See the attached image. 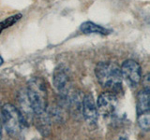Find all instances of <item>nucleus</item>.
<instances>
[{
    "label": "nucleus",
    "mask_w": 150,
    "mask_h": 140,
    "mask_svg": "<svg viewBox=\"0 0 150 140\" xmlns=\"http://www.w3.org/2000/svg\"><path fill=\"white\" fill-rule=\"evenodd\" d=\"M95 75L98 83L102 88L111 91L118 92L122 89V78L120 67L111 62H100L96 65Z\"/></svg>",
    "instance_id": "1"
},
{
    "label": "nucleus",
    "mask_w": 150,
    "mask_h": 140,
    "mask_svg": "<svg viewBox=\"0 0 150 140\" xmlns=\"http://www.w3.org/2000/svg\"><path fill=\"white\" fill-rule=\"evenodd\" d=\"M26 95L34 114L43 115L48 105V92L45 81L41 78H33L27 84Z\"/></svg>",
    "instance_id": "2"
},
{
    "label": "nucleus",
    "mask_w": 150,
    "mask_h": 140,
    "mask_svg": "<svg viewBox=\"0 0 150 140\" xmlns=\"http://www.w3.org/2000/svg\"><path fill=\"white\" fill-rule=\"evenodd\" d=\"M1 120L7 133L11 136H17L23 126V118L17 107L6 104L1 107Z\"/></svg>",
    "instance_id": "3"
},
{
    "label": "nucleus",
    "mask_w": 150,
    "mask_h": 140,
    "mask_svg": "<svg viewBox=\"0 0 150 140\" xmlns=\"http://www.w3.org/2000/svg\"><path fill=\"white\" fill-rule=\"evenodd\" d=\"M53 83L61 95L69 98V93L71 89V78L67 67L64 65H58L53 74Z\"/></svg>",
    "instance_id": "4"
},
{
    "label": "nucleus",
    "mask_w": 150,
    "mask_h": 140,
    "mask_svg": "<svg viewBox=\"0 0 150 140\" xmlns=\"http://www.w3.org/2000/svg\"><path fill=\"white\" fill-rule=\"evenodd\" d=\"M122 78L125 79L128 85L136 87L142 79V69L140 64L134 60H127L120 68Z\"/></svg>",
    "instance_id": "5"
},
{
    "label": "nucleus",
    "mask_w": 150,
    "mask_h": 140,
    "mask_svg": "<svg viewBox=\"0 0 150 140\" xmlns=\"http://www.w3.org/2000/svg\"><path fill=\"white\" fill-rule=\"evenodd\" d=\"M118 100L115 93L111 92H103L98 96L97 102V109L98 113L103 116L112 115L115 111Z\"/></svg>",
    "instance_id": "6"
},
{
    "label": "nucleus",
    "mask_w": 150,
    "mask_h": 140,
    "mask_svg": "<svg viewBox=\"0 0 150 140\" xmlns=\"http://www.w3.org/2000/svg\"><path fill=\"white\" fill-rule=\"evenodd\" d=\"M82 115L83 116V119L86 120L87 124L89 125L97 124L98 112L97 109V105L95 103V100H94L93 95L90 94V93L83 96Z\"/></svg>",
    "instance_id": "7"
},
{
    "label": "nucleus",
    "mask_w": 150,
    "mask_h": 140,
    "mask_svg": "<svg viewBox=\"0 0 150 140\" xmlns=\"http://www.w3.org/2000/svg\"><path fill=\"white\" fill-rule=\"evenodd\" d=\"M80 30H81L83 34H98L102 36L110 34V32H111L109 29H107V28L103 27L100 24H97V23L93 22H89V21L83 22L81 26H80Z\"/></svg>",
    "instance_id": "8"
},
{
    "label": "nucleus",
    "mask_w": 150,
    "mask_h": 140,
    "mask_svg": "<svg viewBox=\"0 0 150 140\" xmlns=\"http://www.w3.org/2000/svg\"><path fill=\"white\" fill-rule=\"evenodd\" d=\"M149 111V91L143 90L137 95V114Z\"/></svg>",
    "instance_id": "9"
},
{
    "label": "nucleus",
    "mask_w": 150,
    "mask_h": 140,
    "mask_svg": "<svg viewBox=\"0 0 150 140\" xmlns=\"http://www.w3.org/2000/svg\"><path fill=\"white\" fill-rule=\"evenodd\" d=\"M19 104H20L21 106V111L20 113L22 114L23 118H30L31 115L30 113H34L33 112V109L31 107V105L29 103V100H28L27 95H26V92H21L20 93V97H19Z\"/></svg>",
    "instance_id": "10"
},
{
    "label": "nucleus",
    "mask_w": 150,
    "mask_h": 140,
    "mask_svg": "<svg viewBox=\"0 0 150 140\" xmlns=\"http://www.w3.org/2000/svg\"><path fill=\"white\" fill-rule=\"evenodd\" d=\"M138 125L139 127L147 132L149 131L150 127V113L149 111L144 112V113H141L138 115Z\"/></svg>",
    "instance_id": "11"
},
{
    "label": "nucleus",
    "mask_w": 150,
    "mask_h": 140,
    "mask_svg": "<svg viewBox=\"0 0 150 140\" xmlns=\"http://www.w3.org/2000/svg\"><path fill=\"white\" fill-rule=\"evenodd\" d=\"M21 18H22V14L18 13V14H15V15H12L11 17L5 19L4 21H2L1 22H0V34H1L2 31L6 29V28L11 27L13 24H15V23L20 20Z\"/></svg>",
    "instance_id": "12"
},
{
    "label": "nucleus",
    "mask_w": 150,
    "mask_h": 140,
    "mask_svg": "<svg viewBox=\"0 0 150 140\" xmlns=\"http://www.w3.org/2000/svg\"><path fill=\"white\" fill-rule=\"evenodd\" d=\"M143 85H144V90L149 91V85H150V82H149V74H146L143 78Z\"/></svg>",
    "instance_id": "13"
},
{
    "label": "nucleus",
    "mask_w": 150,
    "mask_h": 140,
    "mask_svg": "<svg viewBox=\"0 0 150 140\" xmlns=\"http://www.w3.org/2000/svg\"><path fill=\"white\" fill-rule=\"evenodd\" d=\"M4 63V61H3V58L1 57V56H0V65H1L2 64Z\"/></svg>",
    "instance_id": "14"
},
{
    "label": "nucleus",
    "mask_w": 150,
    "mask_h": 140,
    "mask_svg": "<svg viewBox=\"0 0 150 140\" xmlns=\"http://www.w3.org/2000/svg\"><path fill=\"white\" fill-rule=\"evenodd\" d=\"M0 124H1V108H0Z\"/></svg>",
    "instance_id": "15"
},
{
    "label": "nucleus",
    "mask_w": 150,
    "mask_h": 140,
    "mask_svg": "<svg viewBox=\"0 0 150 140\" xmlns=\"http://www.w3.org/2000/svg\"><path fill=\"white\" fill-rule=\"evenodd\" d=\"M0 140H1V124H0Z\"/></svg>",
    "instance_id": "16"
},
{
    "label": "nucleus",
    "mask_w": 150,
    "mask_h": 140,
    "mask_svg": "<svg viewBox=\"0 0 150 140\" xmlns=\"http://www.w3.org/2000/svg\"><path fill=\"white\" fill-rule=\"evenodd\" d=\"M118 140H127V139H126L125 137H120V138H119Z\"/></svg>",
    "instance_id": "17"
}]
</instances>
